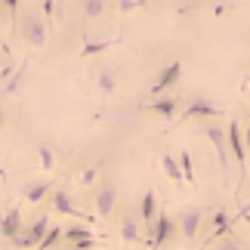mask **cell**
Here are the masks:
<instances>
[{
	"mask_svg": "<svg viewBox=\"0 0 250 250\" xmlns=\"http://www.w3.org/2000/svg\"><path fill=\"white\" fill-rule=\"evenodd\" d=\"M13 28L28 46H34V50H41L46 43V37H50V22L41 16V9H22V13L16 16Z\"/></svg>",
	"mask_w": 250,
	"mask_h": 250,
	"instance_id": "6da1fadb",
	"label": "cell"
},
{
	"mask_svg": "<svg viewBox=\"0 0 250 250\" xmlns=\"http://www.w3.org/2000/svg\"><path fill=\"white\" fill-rule=\"evenodd\" d=\"M201 133L210 139V146H213L216 151V158H219V173H223V179L226 186H229V179H232V167H229V136H226V127H219L216 121H201Z\"/></svg>",
	"mask_w": 250,
	"mask_h": 250,
	"instance_id": "7a4b0ae2",
	"label": "cell"
},
{
	"mask_svg": "<svg viewBox=\"0 0 250 250\" xmlns=\"http://www.w3.org/2000/svg\"><path fill=\"white\" fill-rule=\"evenodd\" d=\"M226 136H229V155L235 158L238 164V186H235V198L244 191V176H250V167H247V151H244V136H241V124L235 118L229 121L226 127Z\"/></svg>",
	"mask_w": 250,
	"mask_h": 250,
	"instance_id": "3957f363",
	"label": "cell"
},
{
	"mask_svg": "<svg viewBox=\"0 0 250 250\" xmlns=\"http://www.w3.org/2000/svg\"><path fill=\"white\" fill-rule=\"evenodd\" d=\"M50 216H37L31 226H25V232L19 235V238H13V241H6L9 247H19V250H37V244L46 238V232H50Z\"/></svg>",
	"mask_w": 250,
	"mask_h": 250,
	"instance_id": "277c9868",
	"label": "cell"
},
{
	"mask_svg": "<svg viewBox=\"0 0 250 250\" xmlns=\"http://www.w3.org/2000/svg\"><path fill=\"white\" fill-rule=\"evenodd\" d=\"M179 78H182V62H179V59L167 62L164 68L155 74V81L148 83V99H151V96H164V93H170L173 86L179 83Z\"/></svg>",
	"mask_w": 250,
	"mask_h": 250,
	"instance_id": "5b68a950",
	"label": "cell"
},
{
	"mask_svg": "<svg viewBox=\"0 0 250 250\" xmlns=\"http://www.w3.org/2000/svg\"><path fill=\"white\" fill-rule=\"evenodd\" d=\"M118 198H121L118 186H114L108 176H102L99 179V188H96V216H99V219H108L114 213V207H118Z\"/></svg>",
	"mask_w": 250,
	"mask_h": 250,
	"instance_id": "8992f818",
	"label": "cell"
},
{
	"mask_svg": "<svg viewBox=\"0 0 250 250\" xmlns=\"http://www.w3.org/2000/svg\"><path fill=\"white\" fill-rule=\"evenodd\" d=\"M223 108L213 102H207V99H191L186 108L179 111V118L176 121H216V118H223Z\"/></svg>",
	"mask_w": 250,
	"mask_h": 250,
	"instance_id": "52a82bcc",
	"label": "cell"
},
{
	"mask_svg": "<svg viewBox=\"0 0 250 250\" xmlns=\"http://www.w3.org/2000/svg\"><path fill=\"white\" fill-rule=\"evenodd\" d=\"M146 111H151V114H158V118H164L167 124H173L179 118V99L176 96H170V93H164V96H151V99H146V105H142Z\"/></svg>",
	"mask_w": 250,
	"mask_h": 250,
	"instance_id": "ba28073f",
	"label": "cell"
},
{
	"mask_svg": "<svg viewBox=\"0 0 250 250\" xmlns=\"http://www.w3.org/2000/svg\"><path fill=\"white\" fill-rule=\"evenodd\" d=\"M146 232H151L148 247L151 250H161V247L167 244V238H173V232H176V219H173L170 213H158V219L151 223V229H146Z\"/></svg>",
	"mask_w": 250,
	"mask_h": 250,
	"instance_id": "9c48e42d",
	"label": "cell"
},
{
	"mask_svg": "<svg viewBox=\"0 0 250 250\" xmlns=\"http://www.w3.org/2000/svg\"><path fill=\"white\" fill-rule=\"evenodd\" d=\"M176 226H179V235L186 238V241H195V238L201 235V226H204V210H201V207L182 210L179 219H176Z\"/></svg>",
	"mask_w": 250,
	"mask_h": 250,
	"instance_id": "30bf717a",
	"label": "cell"
},
{
	"mask_svg": "<svg viewBox=\"0 0 250 250\" xmlns=\"http://www.w3.org/2000/svg\"><path fill=\"white\" fill-rule=\"evenodd\" d=\"M53 179L46 176V179H28V182H22V198L28 201V204H43L46 198L53 195Z\"/></svg>",
	"mask_w": 250,
	"mask_h": 250,
	"instance_id": "8fae6325",
	"label": "cell"
},
{
	"mask_svg": "<svg viewBox=\"0 0 250 250\" xmlns=\"http://www.w3.org/2000/svg\"><path fill=\"white\" fill-rule=\"evenodd\" d=\"M50 201V207L56 210V213H62V216H74V219H90L86 213H81L78 210V204L71 201V195H68V188H53V195L46 198Z\"/></svg>",
	"mask_w": 250,
	"mask_h": 250,
	"instance_id": "7c38bea8",
	"label": "cell"
},
{
	"mask_svg": "<svg viewBox=\"0 0 250 250\" xmlns=\"http://www.w3.org/2000/svg\"><path fill=\"white\" fill-rule=\"evenodd\" d=\"M25 232V216H22V207H9L3 219H0V238L3 241H13Z\"/></svg>",
	"mask_w": 250,
	"mask_h": 250,
	"instance_id": "4fadbf2b",
	"label": "cell"
},
{
	"mask_svg": "<svg viewBox=\"0 0 250 250\" xmlns=\"http://www.w3.org/2000/svg\"><path fill=\"white\" fill-rule=\"evenodd\" d=\"M139 226H142V219L133 213V210H124V213H121V241L127 247L142 241V229Z\"/></svg>",
	"mask_w": 250,
	"mask_h": 250,
	"instance_id": "5bb4252c",
	"label": "cell"
},
{
	"mask_svg": "<svg viewBox=\"0 0 250 250\" xmlns=\"http://www.w3.org/2000/svg\"><path fill=\"white\" fill-rule=\"evenodd\" d=\"M93 86L102 99H111L118 93V68H99L93 74Z\"/></svg>",
	"mask_w": 250,
	"mask_h": 250,
	"instance_id": "9a60e30c",
	"label": "cell"
},
{
	"mask_svg": "<svg viewBox=\"0 0 250 250\" xmlns=\"http://www.w3.org/2000/svg\"><path fill=\"white\" fill-rule=\"evenodd\" d=\"M139 219H142L146 229H151V223L158 219V195H155V188H146V195L139 198Z\"/></svg>",
	"mask_w": 250,
	"mask_h": 250,
	"instance_id": "2e32d148",
	"label": "cell"
},
{
	"mask_svg": "<svg viewBox=\"0 0 250 250\" xmlns=\"http://www.w3.org/2000/svg\"><path fill=\"white\" fill-rule=\"evenodd\" d=\"M37 158H41V170L50 176V173L56 170V148L50 146V142H41V146H37Z\"/></svg>",
	"mask_w": 250,
	"mask_h": 250,
	"instance_id": "e0dca14e",
	"label": "cell"
},
{
	"mask_svg": "<svg viewBox=\"0 0 250 250\" xmlns=\"http://www.w3.org/2000/svg\"><path fill=\"white\" fill-rule=\"evenodd\" d=\"M108 3L111 0H81V13L86 19H102L105 13H108Z\"/></svg>",
	"mask_w": 250,
	"mask_h": 250,
	"instance_id": "ac0fdd59",
	"label": "cell"
},
{
	"mask_svg": "<svg viewBox=\"0 0 250 250\" xmlns=\"http://www.w3.org/2000/svg\"><path fill=\"white\" fill-rule=\"evenodd\" d=\"M161 167H164V173H167L173 182H186V176H182V167H179V158L161 155Z\"/></svg>",
	"mask_w": 250,
	"mask_h": 250,
	"instance_id": "d6986e66",
	"label": "cell"
},
{
	"mask_svg": "<svg viewBox=\"0 0 250 250\" xmlns=\"http://www.w3.org/2000/svg\"><path fill=\"white\" fill-rule=\"evenodd\" d=\"M210 250H247V244H244L241 238H238V235L232 232V229H229V232H226L223 238H219V241H216L213 247H210Z\"/></svg>",
	"mask_w": 250,
	"mask_h": 250,
	"instance_id": "ffe728a7",
	"label": "cell"
},
{
	"mask_svg": "<svg viewBox=\"0 0 250 250\" xmlns=\"http://www.w3.org/2000/svg\"><path fill=\"white\" fill-rule=\"evenodd\" d=\"M179 167H182V176H186V182L198 186V179H195V164H191V151H188V148L179 151Z\"/></svg>",
	"mask_w": 250,
	"mask_h": 250,
	"instance_id": "44dd1931",
	"label": "cell"
},
{
	"mask_svg": "<svg viewBox=\"0 0 250 250\" xmlns=\"http://www.w3.org/2000/svg\"><path fill=\"white\" fill-rule=\"evenodd\" d=\"M62 232H65V229L53 223V226H50V232H46V238H43L41 244H37V250H56V244L62 241Z\"/></svg>",
	"mask_w": 250,
	"mask_h": 250,
	"instance_id": "7402d4cb",
	"label": "cell"
},
{
	"mask_svg": "<svg viewBox=\"0 0 250 250\" xmlns=\"http://www.w3.org/2000/svg\"><path fill=\"white\" fill-rule=\"evenodd\" d=\"M99 173H102V164H93V167H83V170H81V176H78V182H81V186H83V188H90V186H96V179H102V176H99Z\"/></svg>",
	"mask_w": 250,
	"mask_h": 250,
	"instance_id": "603a6c76",
	"label": "cell"
},
{
	"mask_svg": "<svg viewBox=\"0 0 250 250\" xmlns=\"http://www.w3.org/2000/svg\"><path fill=\"white\" fill-rule=\"evenodd\" d=\"M62 238H65L68 244H74V241H83V238H93V232H90L86 226H68V229L62 232Z\"/></svg>",
	"mask_w": 250,
	"mask_h": 250,
	"instance_id": "cb8c5ba5",
	"label": "cell"
},
{
	"mask_svg": "<svg viewBox=\"0 0 250 250\" xmlns=\"http://www.w3.org/2000/svg\"><path fill=\"white\" fill-rule=\"evenodd\" d=\"M114 43H118V41H90V43H83V50H81V56H83V59H90V56H99V53H105V50H108V46H114Z\"/></svg>",
	"mask_w": 250,
	"mask_h": 250,
	"instance_id": "d4e9b609",
	"label": "cell"
},
{
	"mask_svg": "<svg viewBox=\"0 0 250 250\" xmlns=\"http://www.w3.org/2000/svg\"><path fill=\"white\" fill-rule=\"evenodd\" d=\"M22 78H25V62H22V68H19L13 78H9V83L3 86V96H9V93H16L19 90V83H22Z\"/></svg>",
	"mask_w": 250,
	"mask_h": 250,
	"instance_id": "484cf974",
	"label": "cell"
},
{
	"mask_svg": "<svg viewBox=\"0 0 250 250\" xmlns=\"http://www.w3.org/2000/svg\"><path fill=\"white\" fill-rule=\"evenodd\" d=\"M53 13H56V0H41V16L53 25Z\"/></svg>",
	"mask_w": 250,
	"mask_h": 250,
	"instance_id": "4316f807",
	"label": "cell"
},
{
	"mask_svg": "<svg viewBox=\"0 0 250 250\" xmlns=\"http://www.w3.org/2000/svg\"><path fill=\"white\" fill-rule=\"evenodd\" d=\"M71 247L74 250H93V247H99V241H96V235H93V238H83V241H74Z\"/></svg>",
	"mask_w": 250,
	"mask_h": 250,
	"instance_id": "83f0119b",
	"label": "cell"
},
{
	"mask_svg": "<svg viewBox=\"0 0 250 250\" xmlns=\"http://www.w3.org/2000/svg\"><path fill=\"white\" fill-rule=\"evenodd\" d=\"M56 250H74V247H71V244H68V247H56Z\"/></svg>",
	"mask_w": 250,
	"mask_h": 250,
	"instance_id": "f1b7e54d",
	"label": "cell"
},
{
	"mask_svg": "<svg viewBox=\"0 0 250 250\" xmlns=\"http://www.w3.org/2000/svg\"><path fill=\"white\" fill-rule=\"evenodd\" d=\"M0 121H3V108H0Z\"/></svg>",
	"mask_w": 250,
	"mask_h": 250,
	"instance_id": "f546056e",
	"label": "cell"
}]
</instances>
